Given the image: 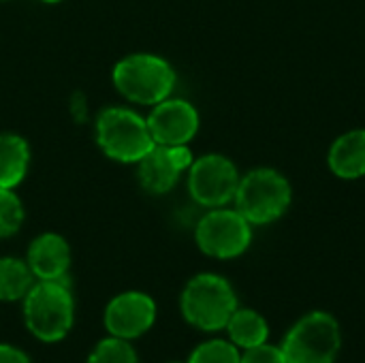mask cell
Returning a JSON list of instances; mask_svg holds the SVG:
<instances>
[{
    "label": "cell",
    "instance_id": "obj_1",
    "mask_svg": "<svg viewBox=\"0 0 365 363\" xmlns=\"http://www.w3.org/2000/svg\"><path fill=\"white\" fill-rule=\"evenodd\" d=\"M75 319V302L66 280H38L24 297V321L41 342H60Z\"/></svg>",
    "mask_w": 365,
    "mask_h": 363
},
{
    "label": "cell",
    "instance_id": "obj_2",
    "mask_svg": "<svg viewBox=\"0 0 365 363\" xmlns=\"http://www.w3.org/2000/svg\"><path fill=\"white\" fill-rule=\"evenodd\" d=\"M184 319L203 332L225 329L231 315L237 310V297L233 287L216 274L195 276L180 300Z\"/></svg>",
    "mask_w": 365,
    "mask_h": 363
},
{
    "label": "cell",
    "instance_id": "obj_3",
    "mask_svg": "<svg viewBox=\"0 0 365 363\" xmlns=\"http://www.w3.org/2000/svg\"><path fill=\"white\" fill-rule=\"evenodd\" d=\"M293 190L289 180L276 169H252L240 180L235 208L250 225H269L278 220L291 205Z\"/></svg>",
    "mask_w": 365,
    "mask_h": 363
},
{
    "label": "cell",
    "instance_id": "obj_4",
    "mask_svg": "<svg viewBox=\"0 0 365 363\" xmlns=\"http://www.w3.org/2000/svg\"><path fill=\"white\" fill-rule=\"evenodd\" d=\"M113 83L118 92L133 103L158 105L171 94L175 86V73L171 64L158 56L135 53L115 64Z\"/></svg>",
    "mask_w": 365,
    "mask_h": 363
},
{
    "label": "cell",
    "instance_id": "obj_5",
    "mask_svg": "<svg viewBox=\"0 0 365 363\" xmlns=\"http://www.w3.org/2000/svg\"><path fill=\"white\" fill-rule=\"evenodd\" d=\"M96 139L101 150L120 163H139L156 145L148 122L124 107H109L98 116Z\"/></svg>",
    "mask_w": 365,
    "mask_h": 363
},
{
    "label": "cell",
    "instance_id": "obj_6",
    "mask_svg": "<svg viewBox=\"0 0 365 363\" xmlns=\"http://www.w3.org/2000/svg\"><path fill=\"white\" fill-rule=\"evenodd\" d=\"M340 344L338 321L327 312H310L287 334L282 355L287 363H334Z\"/></svg>",
    "mask_w": 365,
    "mask_h": 363
},
{
    "label": "cell",
    "instance_id": "obj_7",
    "mask_svg": "<svg viewBox=\"0 0 365 363\" xmlns=\"http://www.w3.org/2000/svg\"><path fill=\"white\" fill-rule=\"evenodd\" d=\"M195 240L207 257L235 259L248 250L252 229L237 210H214L199 220Z\"/></svg>",
    "mask_w": 365,
    "mask_h": 363
},
{
    "label": "cell",
    "instance_id": "obj_8",
    "mask_svg": "<svg viewBox=\"0 0 365 363\" xmlns=\"http://www.w3.org/2000/svg\"><path fill=\"white\" fill-rule=\"evenodd\" d=\"M240 175L235 165L220 154L201 156L190 165L188 190L192 199L205 208H222L235 199Z\"/></svg>",
    "mask_w": 365,
    "mask_h": 363
},
{
    "label": "cell",
    "instance_id": "obj_9",
    "mask_svg": "<svg viewBox=\"0 0 365 363\" xmlns=\"http://www.w3.org/2000/svg\"><path fill=\"white\" fill-rule=\"evenodd\" d=\"M156 321V304L150 295L128 291L113 297L105 310V327L109 336L120 340H135L150 332Z\"/></svg>",
    "mask_w": 365,
    "mask_h": 363
},
{
    "label": "cell",
    "instance_id": "obj_10",
    "mask_svg": "<svg viewBox=\"0 0 365 363\" xmlns=\"http://www.w3.org/2000/svg\"><path fill=\"white\" fill-rule=\"evenodd\" d=\"M156 145H186L199 131V113L188 101L165 98L145 120Z\"/></svg>",
    "mask_w": 365,
    "mask_h": 363
},
{
    "label": "cell",
    "instance_id": "obj_11",
    "mask_svg": "<svg viewBox=\"0 0 365 363\" xmlns=\"http://www.w3.org/2000/svg\"><path fill=\"white\" fill-rule=\"evenodd\" d=\"M192 165V154L186 145H154L139 160V180L148 193L163 195L175 186L180 173Z\"/></svg>",
    "mask_w": 365,
    "mask_h": 363
},
{
    "label": "cell",
    "instance_id": "obj_12",
    "mask_svg": "<svg viewBox=\"0 0 365 363\" xmlns=\"http://www.w3.org/2000/svg\"><path fill=\"white\" fill-rule=\"evenodd\" d=\"M28 267L38 280H66L71 267V248L58 233L38 235L28 248Z\"/></svg>",
    "mask_w": 365,
    "mask_h": 363
},
{
    "label": "cell",
    "instance_id": "obj_13",
    "mask_svg": "<svg viewBox=\"0 0 365 363\" xmlns=\"http://www.w3.org/2000/svg\"><path fill=\"white\" fill-rule=\"evenodd\" d=\"M327 165L342 180H359L365 175V131H349L340 135L327 154Z\"/></svg>",
    "mask_w": 365,
    "mask_h": 363
},
{
    "label": "cell",
    "instance_id": "obj_14",
    "mask_svg": "<svg viewBox=\"0 0 365 363\" xmlns=\"http://www.w3.org/2000/svg\"><path fill=\"white\" fill-rule=\"evenodd\" d=\"M30 150L17 135H0V188H15L28 171Z\"/></svg>",
    "mask_w": 365,
    "mask_h": 363
},
{
    "label": "cell",
    "instance_id": "obj_15",
    "mask_svg": "<svg viewBox=\"0 0 365 363\" xmlns=\"http://www.w3.org/2000/svg\"><path fill=\"white\" fill-rule=\"evenodd\" d=\"M227 332L231 336V342L242 349H252V347L265 344L267 336H269V327L259 312L240 310V308L231 315V319L227 323Z\"/></svg>",
    "mask_w": 365,
    "mask_h": 363
},
{
    "label": "cell",
    "instance_id": "obj_16",
    "mask_svg": "<svg viewBox=\"0 0 365 363\" xmlns=\"http://www.w3.org/2000/svg\"><path fill=\"white\" fill-rule=\"evenodd\" d=\"M34 285V274L19 259H0V302H17L28 295Z\"/></svg>",
    "mask_w": 365,
    "mask_h": 363
},
{
    "label": "cell",
    "instance_id": "obj_17",
    "mask_svg": "<svg viewBox=\"0 0 365 363\" xmlns=\"http://www.w3.org/2000/svg\"><path fill=\"white\" fill-rule=\"evenodd\" d=\"M88 363H139L137 362V353L133 351L128 340H120V338H105L101 340L94 351L90 353Z\"/></svg>",
    "mask_w": 365,
    "mask_h": 363
},
{
    "label": "cell",
    "instance_id": "obj_18",
    "mask_svg": "<svg viewBox=\"0 0 365 363\" xmlns=\"http://www.w3.org/2000/svg\"><path fill=\"white\" fill-rule=\"evenodd\" d=\"M240 351L233 342L227 340H207L199 344L188 363H240Z\"/></svg>",
    "mask_w": 365,
    "mask_h": 363
},
{
    "label": "cell",
    "instance_id": "obj_19",
    "mask_svg": "<svg viewBox=\"0 0 365 363\" xmlns=\"http://www.w3.org/2000/svg\"><path fill=\"white\" fill-rule=\"evenodd\" d=\"M24 223V208L11 188H0V237H11Z\"/></svg>",
    "mask_w": 365,
    "mask_h": 363
},
{
    "label": "cell",
    "instance_id": "obj_20",
    "mask_svg": "<svg viewBox=\"0 0 365 363\" xmlns=\"http://www.w3.org/2000/svg\"><path fill=\"white\" fill-rule=\"evenodd\" d=\"M240 363H287L282 349L269 347V344H259L252 349H244Z\"/></svg>",
    "mask_w": 365,
    "mask_h": 363
},
{
    "label": "cell",
    "instance_id": "obj_21",
    "mask_svg": "<svg viewBox=\"0 0 365 363\" xmlns=\"http://www.w3.org/2000/svg\"><path fill=\"white\" fill-rule=\"evenodd\" d=\"M0 363H30L28 355L11 344H0Z\"/></svg>",
    "mask_w": 365,
    "mask_h": 363
},
{
    "label": "cell",
    "instance_id": "obj_22",
    "mask_svg": "<svg viewBox=\"0 0 365 363\" xmlns=\"http://www.w3.org/2000/svg\"><path fill=\"white\" fill-rule=\"evenodd\" d=\"M43 2H60V0H43Z\"/></svg>",
    "mask_w": 365,
    "mask_h": 363
},
{
    "label": "cell",
    "instance_id": "obj_23",
    "mask_svg": "<svg viewBox=\"0 0 365 363\" xmlns=\"http://www.w3.org/2000/svg\"><path fill=\"white\" fill-rule=\"evenodd\" d=\"M171 363H180V362H171Z\"/></svg>",
    "mask_w": 365,
    "mask_h": 363
}]
</instances>
